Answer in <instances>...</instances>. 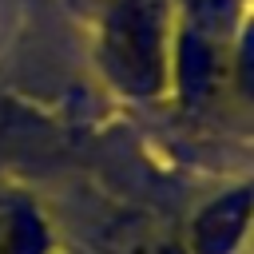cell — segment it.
Returning a JSON list of instances; mask_svg holds the SVG:
<instances>
[{"label":"cell","instance_id":"6da1fadb","mask_svg":"<svg viewBox=\"0 0 254 254\" xmlns=\"http://www.w3.org/2000/svg\"><path fill=\"white\" fill-rule=\"evenodd\" d=\"M171 4L167 0H111L103 12L99 56L107 75L131 95H159L167 79Z\"/></svg>","mask_w":254,"mask_h":254},{"label":"cell","instance_id":"7a4b0ae2","mask_svg":"<svg viewBox=\"0 0 254 254\" xmlns=\"http://www.w3.org/2000/svg\"><path fill=\"white\" fill-rule=\"evenodd\" d=\"M250 218H254L250 190H234V194L210 202L194 222V254H230L238 246V238L246 234Z\"/></svg>","mask_w":254,"mask_h":254},{"label":"cell","instance_id":"3957f363","mask_svg":"<svg viewBox=\"0 0 254 254\" xmlns=\"http://www.w3.org/2000/svg\"><path fill=\"white\" fill-rule=\"evenodd\" d=\"M187 12V24L206 40H226L238 16V0H179Z\"/></svg>","mask_w":254,"mask_h":254},{"label":"cell","instance_id":"277c9868","mask_svg":"<svg viewBox=\"0 0 254 254\" xmlns=\"http://www.w3.org/2000/svg\"><path fill=\"white\" fill-rule=\"evenodd\" d=\"M111 246H115V254H179L175 242L167 234H159L155 226H131Z\"/></svg>","mask_w":254,"mask_h":254},{"label":"cell","instance_id":"5b68a950","mask_svg":"<svg viewBox=\"0 0 254 254\" xmlns=\"http://www.w3.org/2000/svg\"><path fill=\"white\" fill-rule=\"evenodd\" d=\"M238 75H242V83L254 91V28H250V36H246L242 48H238Z\"/></svg>","mask_w":254,"mask_h":254}]
</instances>
